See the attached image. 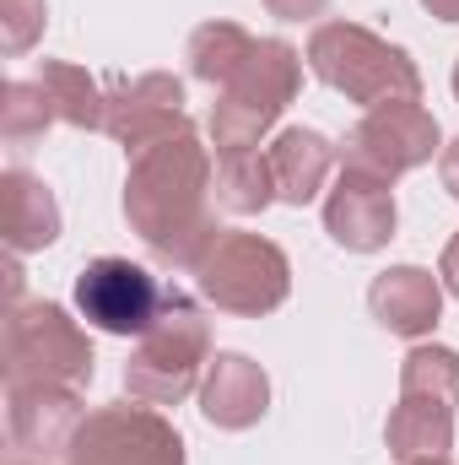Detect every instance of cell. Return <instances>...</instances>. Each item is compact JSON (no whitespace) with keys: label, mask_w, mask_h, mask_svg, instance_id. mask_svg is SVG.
I'll use <instances>...</instances> for the list:
<instances>
[{"label":"cell","mask_w":459,"mask_h":465,"mask_svg":"<svg viewBox=\"0 0 459 465\" xmlns=\"http://www.w3.org/2000/svg\"><path fill=\"white\" fill-rule=\"evenodd\" d=\"M33 82L49 93V109H54L60 124H71V130H103V98H109V87H98L87 76V65L38 60V76Z\"/></svg>","instance_id":"cell-18"},{"label":"cell","mask_w":459,"mask_h":465,"mask_svg":"<svg viewBox=\"0 0 459 465\" xmlns=\"http://www.w3.org/2000/svg\"><path fill=\"white\" fill-rule=\"evenodd\" d=\"M87 422L82 390L65 384H5V428H11V450L27 460H65L76 433Z\"/></svg>","instance_id":"cell-11"},{"label":"cell","mask_w":459,"mask_h":465,"mask_svg":"<svg viewBox=\"0 0 459 465\" xmlns=\"http://www.w3.org/2000/svg\"><path fill=\"white\" fill-rule=\"evenodd\" d=\"M265 157H270V173H276V201L308 206V201L325 190V179H330L341 146H336L330 135L308 130V124H287V130L265 146Z\"/></svg>","instance_id":"cell-16"},{"label":"cell","mask_w":459,"mask_h":465,"mask_svg":"<svg viewBox=\"0 0 459 465\" xmlns=\"http://www.w3.org/2000/svg\"><path fill=\"white\" fill-rule=\"evenodd\" d=\"M49 27V0H0V44L5 54H27Z\"/></svg>","instance_id":"cell-23"},{"label":"cell","mask_w":459,"mask_h":465,"mask_svg":"<svg viewBox=\"0 0 459 465\" xmlns=\"http://www.w3.org/2000/svg\"><path fill=\"white\" fill-rule=\"evenodd\" d=\"M190 130V114H184V82L173 71H146V76H124L109 87L103 98V135L119 141L130 157Z\"/></svg>","instance_id":"cell-10"},{"label":"cell","mask_w":459,"mask_h":465,"mask_svg":"<svg viewBox=\"0 0 459 465\" xmlns=\"http://www.w3.org/2000/svg\"><path fill=\"white\" fill-rule=\"evenodd\" d=\"M276 201V173L259 146L217 152V206L232 217H259Z\"/></svg>","instance_id":"cell-20"},{"label":"cell","mask_w":459,"mask_h":465,"mask_svg":"<svg viewBox=\"0 0 459 465\" xmlns=\"http://www.w3.org/2000/svg\"><path fill=\"white\" fill-rule=\"evenodd\" d=\"M400 395H422L459 411V351L454 347H411L400 362Z\"/></svg>","instance_id":"cell-21"},{"label":"cell","mask_w":459,"mask_h":465,"mask_svg":"<svg viewBox=\"0 0 459 465\" xmlns=\"http://www.w3.org/2000/svg\"><path fill=\"white\" fill-rule=\"evenodd\" d=\"M200 292L206 303H217L222 314L238 320H259L276 314L292 292V260L276 238L265 232H228L211 243V254L200 260Z\"/></svg>","instance_id":"cell-6"},{"label":"cell","mask_w":459,"mask_h":465,"mask_svg":"<svg viewBox=\"0 0 459 465\" xmlns=\"http://www.w3.org/2000/svg\"><path fill=\"white\" fill-rule=\"evenodd\" d=\"M454 98H459V60H454Z\"/></svg>","instance_id":"cell-30"},{"label":"cell","mask_w":459,"mask_h":465,"mask_svg":"<svg viewBox=\"0 0 459 465\" xmlns=\"http://www.w3.org/2000/svg\"><path fill=\"white\" fill-rule=\"evenodd\" d=\"M0 362H5V384H65V390H87L98 368L87 331L60 303L44 298L5 309Z\"/></svg>","instance_id":"cell-4"},{"label":"cell","mask_w":459,"mask_h":465,"mask_svg":"<svg viewBox=\"0 0 459 465\" xmlns=\"http://www.w3.org/2000/svg\"><path fill=\"white\" fill-rule=\"evenodd\" d=\"M422 5H427L438 22H459V0H422Z\"/></svg>","instance_id":"cell-27"},{"label":"cell","mask_w":459,"mask_h":465,"mask_svg":"<svg viewBox=\"0 0 459 465\" xmlns=\"http://www.w3.org/2000/svg\"><path fill=\"white\" fill-rule=\"evenodd\" d=\"M65 465H184V439L157 406H98L87 411Z\"/></svg>","instance_id":"cell-8"},{"label":"cell","mask_w":459,"mask_h":465,"mask_svg":"<svg viewBox=\"0 0 459 465\" xmlns=\"http://www.w3.org/2000/svg\"><path fill=\"white\" fill-rule=\"evenodd\" d=\"M49 124H60V119H54L49 93H44L38 82H5V87H0V130H5L11 146L38 141Z\"/></svg>","instance_id":"cell-22"},{"label":"cell","mask_w":459,"mask_h":465,"mask_svg":"<svg viewBox=\"0 0 459 465\" xmlns=\"http://www.w3.org/2000/svg\"><path fill=\"white\" fill-rule=\"evenodd\" d=\"M270 411V379L249 351H217L200 379V417L222 433H243Z\"/></svg>","instance_id":"cell-13"},{"label":"cell","mask_w":459,"mask_h":465,"mask_svg":"<svg viewBox=\"0 0 459 465\" xmlns=\"http://www.w3.org/2000/svg\"><path fill=\"white\" fill-rule=\"evenodd\" d=\"M11 465H49V460H27V455H16V460H11Z\"/></svg>","instance_id":"cell-29"},{"label":"cell","mask_w":459,"mask_h":465,"mask_svg":"<svg viewBox=\"0 0 459 465\" xmlns=\"http://www.w3.org/2000/svg\"><path fill=\"white\" fill-rule=\"evenodd\" d=\"M384 444L400 465L438 460V455L454 450V411L438 406V401H422V395H400V406L384 422Z\"/></svg>","instance_id":"cell-17"},{"label":"cell","mask_w":459,"mask_h":465,"mask_svg":"<svg viewBox=\"0 0 459 465\" xmlns=\"http://www.w3.org/2000/svg\"><path fill=\"white\" fill-rule=\"evenodd\" d=\"M438 276H444V287L459 298V232L449 238V249H444V260H438Z\"/></svg>","instance_id":"cell-26"},{"label":"cell","mask_w":459,"mask_h":465,"mask_svg":"<svg viewBox=\"0 0 459 465\" xmlns=\"http://www.w3.org/2000/svg\"><path fill=\"white\" fill-rule=\"evenodd\" d=\"M211 195H217V168H211V146H200L195 124L135 152L130 173H124V223L141 232V243L173 265V271H200V260L211 254V243L222 238L211 217Z\"/></svg>","instance_id":"cell-1"},{"label":"cell","mask_w":459,"mask_h":465,"mask_svg":"<svg viewBox=\"0 0 459 465\" xmlns=\"http://www.w3.org/2000/svg\"><path fill=\"white\" fill-rule=\"evenodd\" d=\"M308 71L336 87L346 104H362V109H384V104H422V71L416 60L378 38L373 27L362 22H319L308 33V49H303Z\"/></svg>","instance_id":"cell-2"},{"label":"cell","mask_w":459,"mask_h":465,"mask_svg":"<svg viewBox=\"0 0 459 465\" xmlns=\"http://www.w3.org/2000/svg\"><path fill=\"white\" fill-rule=\"evenodd\" d=\"M303 87V54L287 38H259L254 54L243 60V71L217 93L211 109V141L217 152H238V146H259V135L287 114V104Z\"/></svg>","instance_id":"cell-5"},{"label":"cell","mask_w":459,"mask_h":465,"mask_svg":"<svg viewBox=\"0 0 459 465\" xmlns=\"http://www.w3.org/2000/svg\"><path fill=\"white\" fill-rule=\"evenodd\" d=\"M0 228L11 254H38L60 238V201L54 190L27 173V168H5L0 173Z\"/></svg>","instance_id":"cell-15"},{"label":"cell","mask_w":459,"mask_h":465,"mask_svg":"<svg viewBox=\"0 0 459 465\" xmlns=\"http://www.w3.org/2000/svg\"><path fill=\"white\" fill-rule=\"evenodd\" d=\"M325 5H330V0H265V11L281 16V22H314Z\"/></svg>","instance_id":"cell-24"},{"label":"cell","mask_w":459,"mask_h":465,"mask_svg":"<svg viewBox=\"0 0 459 465\" xmlns=\"http://www.w3.org/2000/svg\"><path fill=\"white\" fill-rule=\"evenodd\" d=\"M254 33H243L238 22H200L195 33H190V44H184V60H190V76L195 82H206V87H228L232 76L243 71V60L254 54Z\"/></svg>","instance_id":"cell-19"},{"label":"cell","mask_w":459,"mask_h":465,"mask_svg":"<svg viewBox=\"0 0 459 465\" xmlns=\"http://www.w3.org/2000/svg\"><path fill=\"white\" fill-rule=\"evenodd\" d=\"M211 368V320L200 314V303L190 292H168L162 314L146 325V336L135 341L124 362V390L141 406H184L190 395H200V379Z\"/></svg>","instance_id":"cell-3"},{"label":"cell","mask_w":459,"mask_h":465,"mask_svg":"<svg viewBox=\"0 0 459 465\" xmlns=\"http://www.w3.org/2000/svg\"><path fill=\"white\" fill-rule=\"evenodd\" d=\"M444 152V130L433 109L422 104H384V109H367L346 130L341 141V163L356 173H373V179H400L422 163H433Z\"/></svg>","instance_id":"cell-7"},{"label":"cell","mask_w":459,"mask_h":465,"mask_svg":"<svg viewBox=\"0 0 459 465\" xmlns=\"http://www.w3.org/2000/svg\"><path fill=\"white\" fill-rule=\"evenodd\" d=\"M411 465H454L449 455H438V460H411Z\"/></svg>","instance_id":"cell-28"},{"label":"cell","mask_w":459,"mask_h":465,"mask_svg":"<svg viewBox=\"0 0 459 465\" xmlns=\"http://www.w3.org/2000/svg\"><path fill=\"white\" fill-rule=\"evenodd\" d=\"M367 309L389 336H433V325L444 320V282L422 265H389L373 276L367 287Z\"/></svg>","instance_id":"cell-14"},{"label":"cell","mask_w":459,"mask_h":465,"mask_svg":"<svg viewBox=\"0 0 459 465\" xmlns=\"http://www.w3.org/2000/svg\"><path fill=\"white\" fill-rule=\"evenodd\" d=\"M162 298H168V287L124 254L87 260L76 276V309L103 336H146V325L162 314Z\"/></svg>","instance_id":"cell-9"},{"label":"cell","mask_w":459,"mask_h":465,"mask_svg":"<svg viewBox=\"0 0 459 465\" xmlns=\"http://www.w3.org/2000/svg\"><path fill=\"white\" fill-rule=\"evenodd\" d=\"M438 173H444V190L459 201V135L444 146V152H438Z\"/></svg>","instance_id":"cell-25"},{"label":"cell","mask_w":459,"mask_h":465,"mask_svg":"<svg viewBox=\"0 0 459 465\" xmlns=\"http://www.w3.org/2000/svg\"><path fill=\"white\" fill-rule=\"evenodd\" d=\"M395 190L389 179H373V173H356V168H341L336 190L325 195V232L351 249V254H373L395 238Z\"/></svg>","instance_id":"cell-12"}]
</instances>
